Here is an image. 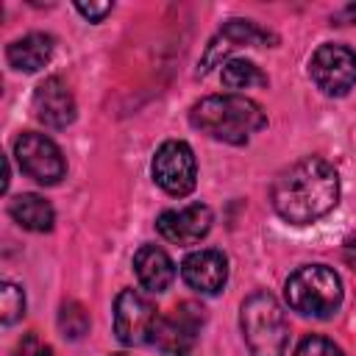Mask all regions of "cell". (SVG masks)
I'll return each instance as SVG.
<instances>
[{"mask_svg":"<svg viewBox=\"0 0 356 356\" xmlns=\"http://www.w3.org/2000/svg\"><path fill=\"white\" fill-rule=\"evenodd\" d=\"M270 200L281 220H286L292 225H309V222L325 217L337 206L339 175L325 159L306 156V159L289 164L273 181Z\"/></svg>","mask_w":356,"mask_h":356,"instance_id":"obj_1","label":"cell"},{"mask_svg":"<svg viewBox=\"0 0 356 356\" xmlns=\"http://www.w3.org/2000/svg\"><path fill=\"white\" fill-rule=\"evenodd\" d=\"M189 122L217 142L245 145L267 125V117L261 106L245 95H209L192 106Z\"/></svg>","mask_w":356,"mask_h":356,"instance_id":"obj_2","label":"cell"},{"mask_svg":"<svg viewBox=\"0 0 356 356\" xmlns=\"http://www.w3.org/2000/svg\"><path fill=\"white\" fill-rule=\"evenodd\" d=\"M239 325L250 356H286L289 323L281 303L270 292H253L242 303Z\"/></svg>","mask_w":356,"mask_h":356,"instance_id":"obj_3","label":"cell"},{"mask_svg":"<svg viewBox=\"0 0 356 356\" xmlns=\"http://www.w3.org/2000/svg\"><path fill=\"white\" fill-rule=\"evenodd\" d=\"M292 312L306 317H331L342 303V281L325 264H306L286 278L284 286Z\"/></svg>","mask_w":356,"mask_h":356,"instance_id":"obj_4","label":"cell"},{"mask_svg":"<svg viewBox=\"0 0 356 356\" xmlns=\"http://www.w3.org/2000/svg\"><path fill=\"white\" fill-rule=\"evenodd\" d=\"M14 156L19 161V170L44 186L58 184L67 172V161H64L61 147L44 134H33V131L22 134L14 145Z\"/></svg>","mask_w":356,"mask_h":356,"instance_id":"obj_5","label":"cell"},{"mask_svg":"<svg viewBox=\"0 0 356 356\" xmlns=\"http://www.w3.org/2000/svg\"><path fill=\"white\" fill-rule=\"evenodd\" d=\"M153 178L156 184L167 192V195H175V197H184L195 189L197 184V161H195V153L186 142L181 139H170L164 142L156 156H153Z\"/></svg>","mask_w":356,"mask_h":356,"instance_id":"obj_6","label":"cell"},{"mask_svg":"<svg viewBox=\"0 0 356 356\" xmlns=\"http://www.w3.org/2000/svg\"><path fill=\"white\" fill-rule=\"evenodd\" d=\"M159 317L156 306L136 289H122L114 300V334L122 345L153 342Z\"/></svg>","mask_w":356,"mask_h":356,"instance_id":"obj_7","label":"cell"},{"mask_svg":"<svg viewBox=\"0 0 356 356\" xmlns=\"http://www.w3.org/2000/svg\"><path fill=\"white\" fill-rule=\"evenodd\" d=\"M309 75L325 95H348L356 83V53L345 44H320L309 61Z\"/></svg>","mask_w":356,"mask_h":356,"instance_id":"obj_8","label":"cell"},{"mask_svg":"<svg viewBox=\"0 0 356 356\" xmlns=\"http://www.w3.org/2000/svg\"><path fill=\"white\" fill-rule=\"evenodd\" d=\"M200 325H203V309L197 303H181L170 314L159 317V325H156V334H153V345L161 353L184 356L197 342Z\"/></svg>","mask_w":356,"mask_h":356,"instance_id":"obj_9","label":"cell"},{"mask_svg":"<svg viewBox=\"0 0 356 356\" xmlns=\"http://www.w3.org/2000/svg\"><path fill=\"white\" fill-rule=\"evenodd\" d=\"M214 214L206 203H189L184 209H167L159 214L156 228L172 245H195L211 231Z\"/></svg>","mask_w":356,"mask_h":356,"instance_id":"obj_10","label":"cell"},{"mask_svg":"<svg viewBox=\"0 0 356 356\" xmlns=\"http://www.w3.org/2000/svg\"><path fill=\"white\" fill-rule=\"evenodd\" d=\"M181 278L189 289L200 295H217L228 281V261L220 250H195L181 261Z\"/></svg>","mask_w":356,"mask_h":356,"instance_id":"obj_11","label":"cell"},{"mask_svg":"<svg viewBox=\"0 0 356 356\" xmlns=\"http://www.w3.org/2000/svg\"><path fill=\"white\" fill-rule=\"evenodd\" d=\"M33 114L47 128H67L75 120V97H72L70 86L58 75H50L36 86V92H33Z\"/></svg>","mask_w":356,"mask_h":356,"instance_id":"obj_12","label":"cell"},{"mask_svg":"<svg viewBox=\"0 0 356 356\" xmlns=\"http://www.w3.org/2000/svg\"><path fill=\"white\" fill-rule=\"evenodd\" d=\"M267 42H273V33H267L256 22H250V19H231L217 33V39H211V44H209V50L203 56V64H200L203 70L200 72H206L220 56H225V53H231L236 47H261Z\"/></svg>","mask_w":356,"mask_h":356,"instance_id":"obj_13","label":"cell"},{"mask_svg":"<svg viewBox=\"0 0 356 356\" xmlns=\"http://www.w3.org/2000/svg\"><path fill=\"white\" fill-rule=\"evenodd\" d=\"M134 270H136L139 284L147 292H164L175 278L172 259L167 256V250H161L156 245H142L134 253Z\"/></svg>","mask_w":356,"mask_h":356,"instance_id":"obj_14","label":"cell"},{"mask_svg":"<svg viewBox=\"0 0 356 356\" xmlns=\"http://www.w3.org/2000/svg\"><path fill=\"white\" fill-rule=\"evenodd\" d=\"M6 58L19 72H36L53 58V36L47 33H28L8 44Z\"/></svg>","mask_w":356,"mask_h":356,"instance_id":"obj_15","label":"cell"},{"mask_svg":"<svg viewBox=\"0 0 356 356\" xmlns=\"http://www.w3.org/2000/svg\"><path fill=\"white\" fill-rule=\"evenodd\" d=\"M8 214L14 217L17 225H22L25 231H50L53 222H56V211L53 206L42 197V195H33V192H22L17 195L11 203H8Z\"/></svg>","mask_w":356,"mask_h":356,"instance_id":"obj_16","label":"cell"},{"mask_svg":"<svg viewBox=\"0 0 356 356\" xmlns=\"http://www.w3.org/2000/svg\"><path fill=\"white\" fill-rule=\"evenodd\" d=\"M222 86L239 92V89H256V86H267V75L253 64V61H245V58H231L222 64Z\"/></svg>","mask_w":356,"mask_h":356,"instance_id":"obj_17","label":"cell"},{"mask_svg":"<svg viewBox=\"0 0 356 356\" xmlns=\"http://www.w3.org/2000/svg\"><path fill=\"white\" fill-rule=\"evenodd\" d=\"M58 328L67 339H81L86 331H89V314L81 303H64L61 312H58Z\"/></svg>","mask_w":356,"mask_h":356,"instance_id":"obj_18","label":"cell"},{"mask_svg":"<svg viewBox=\"0 0 356 356\" xmlns=\"http://www.w3.org/2000/svg\"><path fill=\"white\" fill-rule=\"evenodd\" d=\"M22 312H25V292L17 284L3 281V286H0V320L6 325H11L22 317Z\"/></svg>","mask_w":356,"mask_h":356,"instance_id":"obj_19","label":"cell"},{"mask_svg":"<svg viewBox=\"0 0 356 356\" xmlns=\"http://www.w3.org/2000/svg\"><path fill=\"white\" fill-rule=\"evenodd\" d=\"M295 356H342V350H339V345H334L331 339L312 334V337L300 339V345L295 348Z\"/></svg>","mask_w":356,"mask_h":356,"instance_id":"obj_20","label":"cell"},{"mask_svg":"<svg viewBox=\"0 0 356 356\" xmlns=\"http://www.w3.org/2000/svg\"><path fill=\"white\" fill-rule=\"evenodd\" d=\"M14 356H56V353H53V348L44 345L36 334H25V337L17 342Z\"/></svg>","mask_w":356,"mask_h":356,"instance_id":"obj_21","label":"cell"},{"mask_svg":"<svg viewBox=\"0 0 356 356\" xmlns=\"http://www.w3.org/2000/svg\"><path fill=\"white\" fill-rule=\"evenodd\" d=\"M78 14H83L89 22H100L106 14H111V3H75Z\"/></svg>","mask_w":356,"mask_h":356,"instance_id":"obj_22","label":"cell"},{"mask_svg":"<svg viewBox=\"0 0 356 356\" xmlns=\"http://www.w3.org/2000/svg\"><path fill=\"white\" fill-rule=\"evenodd\" d=\"M342 256H345V261L356 270V234L353 236H348L345 239V248H342Z\"/></svg>","mask_w":356,"mask_h":356,"instance_id":"obj_23","label":"cell"},{"mask_svg":"<svg viewBox=\"0 0 356 356\" xmlns=\"http://www.w3.org/2000/svg\"><path fill=\"white\" fill-rule=\"evenodd\" d=\"M345 22H353L356 25V3H348L345 8H342V14H339Z\"/></svg>","mask_w":356,"mask_h":356,"instance_id":"obj_24","label":"cell"},{"mask_svg":"<svg viewBox=\"0 0 356 356\" xmlns=\"http://www.w3.org/2000/svg\"><path fill=\"white\" fill-rule=\"evenodd\" d=\"M114 356H125V353H114Z\"/></svg>","mask_w":356,"mask_h":356,"instance_id":"obj_25","label":"cell"}]
</instances>
